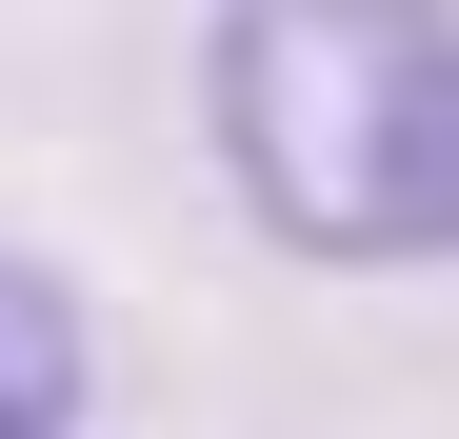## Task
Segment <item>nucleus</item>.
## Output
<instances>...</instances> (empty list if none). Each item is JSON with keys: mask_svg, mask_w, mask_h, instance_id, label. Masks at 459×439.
<instances>
[{"mask_svg": "<svg viewBox=\"0 0 459 439\" xmlns=\"http://www.w3.org/2000/svg\"><path fill=\"white\" fill-rule=\"evenodd\" d=\"M200 140L280 260H459V0H220Z\"/></svg>", "mask_w": 459, "mask_h": 439, "instance_id": "1", "label": "nucleus"}, {"mask_svg": "<svg viewBox=\"0 0 459 439\" xmlns=\"http://www.w3.org/2000/svg\"><path fill=\"white\" fill-rule=\"evenodd\" d=\"M100 400V320H81V280L0 240V439H81Z\"/></svg>", "mask_w": 459, "mask_h": 439, "instance_id": "2", "label": "nucleus"}]
</instances>
